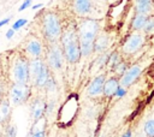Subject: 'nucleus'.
I'll list each match as a JSON object with an SVG mask.
<instances>
[{
    "mask_svg": "<svg viewBox=\"0 0 154 137\" xmlns=\"http://www.w3.org/2000/svg\"><path fill=\"white\" fill-rule=\"evenodd\" d=\"M59 43L63 48L65 60L70 64H76L81 60V48L78 40L77 25L70 24L66 28H63V32L59 40Z\"/></svg>",
    "mask_w": 154,
    "mask_h": 137,
    "instance_id": "f257e3e1",
    "label": "nucleus"
},
{
    "mask_svg": "<svg viewBox=\"0 0 154 137\" xmlns=\"http://www.w3.org/2000/svg\"><path fill=\"white\" fill-rule=\"evenodd\" d=\"M77 31L82 56L91 55L94 40L100 31L99 22L95 18H82L77 25Z\"/></svg>",
    "mask_w": 154,
    "mask_h": 137,
    "instance_id": "f03ea898",
    "label": "nucleus"
},
{
    "mask_svg": "<svg viewBox=\"0 0 154 137\" xmlns=\"http://www.w3.org/2000/svg\"><path fill=\"white\" fill-rule=\"evenodd\" d=\"M41 26H42L43 37L46 38L48 43L59 42L61 32H63V25H61L59 16L55 12L48 11L43 13Z\"/></svg>",
    "mask_w": 154,
    "mask_h": 137,
    "instance_id": "7ed1b4c3",
    "label": "nucleus"
},
{
    "mask_svg": "<svg viewBox=\"0 0 154 137\" xmlns=\"http://www.w3.org/2000/svg\"><path fill=\"white\" fill-rule=\"evenodd\" d=\"M12 83H29V58L25 54L17 55L11 64Z\"/></svg>",
    "mask_w": 154,
    "mask_h": 137,
    "instance_id": "20e7f679",
    "label": "nucleus"
},
{
    "mask_svg": "<svg viewBox=\"0 0 154 137\" xmlns=\"http://www.w3.org/2000/svg\"><path fill=\"white\" fill-rule=\"evenodd\" d=\"M46 64L51 71H60L64 66V52L59 42L48 43L46 49Z\"/></svg>",
    "mask_w": 154,
    "mask_h": 137,
    "instance_id": "39448f33",
    "label": "nucleus"
},
{
    "mask_svg": "<svg viewBox=\"0 0 154 137\" xmlns=\"http://www.w3.org/2000/svg\"><path fill=\"white\" fill-rule=\"evenodd\" d=\"M31 96V85L29 83H12L8 90V99L11 105L20 106L29 101Z\"/></svg>",
    "mask_w": 154,
    "mask_h": 137,
    "instance_id": "423d86ee",
    "label": "nucleus"
},
{
    "mask_svg": "<svg viewBox=\"0 0 154 137\" xmlns=\"http://www.w3.org/2000/svg\"><path fill=\"white\" fill-rule=\"evenodd\" d=\"M144 41H146V35L142 31H134V32H131L126 37L125 42L122 46V53L125 54V55L135 54L144 44Z\"/></svg>",
    "mask_w": 154,
    "mask_h": 137,
    "instance_id": "0eeeda50",
    "label": "nucleus"
},
{
    "mask_svg": "<svg viewBox=\"0 0 154 137\" xmlns=\"http://www.w3.org/2000/svg\"><path fill=\"white\" fill-rule=\"evenodd\" d=\"M24 52L29 59L30 58H42V55L45 53V48H43L42 42L37 37L32 36L26 40V42L24 44Z\"/></svg>",
    "mask_w": 154,
    "mask_h": 137,
    "instance_id": "6e6552de",
    "label": "nucleus"
},
{
    "mask_svg": "<svg viewBox=\"0 0 154 137\" xmlns=\"http://www.w3.org/2000/svg\"><path fill=\"white\" fill-rule=\"evenodd\" d=\"M46 105H47L46 100L41 96H36L30 101V115H31L32 123H35L45 117Z\"/></svg>",
    "mask_w": 154,
    "mask_h": 137,
    "instance_id": "1a4fd4ad",
    "label": "nucleus"
},
{
    "mask_svg": "<svg viewBox=\"0 0 154 137\" xmlns=\"http://www.w3.org/2000/svg\"><path fill=\"white\" fill-rule=\"evenodd\" d=\"M141 73H142V67L140 65H137V64L131 65V66H129L126 68V71L119 78V84L122 87H124V88H128L140 77Z\"/></svg>",
    "mask_w": 154,
    "mask_h": 137,
    "instance_id": "9d476101",
    "label": "nucleus"
},
{
    "mask_svg": "<svg viewBox=\"0 0 154 137\" xmlns=\"http://www.w3.org/2000/svg\"><path fill=\"white\" fill-rule=\"evenodd\" d=\"M46 66V61L42 58H30L29 59V84L32 85L43 67Z\"/></svg>",
    "mask_w": 154,
    "mask_h": 137,
    "instance_id": "9b49d317",
    "label": "nucleus"
},
{
    "mask_svg": "<svg viewBox=\"0 0 154 137\" xmlns=\"http://www.w3.org/2000/svg\"><path fill=\"white\" fill-rule=\"evenodd\" d=\"M106 81V73H100L97 75L89 84L88 87V90H87V94L88 96L90 97H96V96H100L102 94V89H103V83Z\"/></svg>",
    "mask_w": 154,
    "mask_h": 137,
    "instance_id": "f8f14e48",
    "label": "nucleus"
},
{
    "mask_svg": "<svg viewBox=\"0 0 154 137\" xmlns=\"http://www.w3.org/2000/svg\"><path fill=\"white\" fill-rule=\"evenodd\" d=\"M108 46H109L108 34L105 32V31H102V32L99 31V34L96 35V37L94 40V43H93V53H97V54L103 53V52H106Z\"/></svg>",
    "mask_w": 154,
    "mask_h": 137,
    "instance_id": "ddd939ff",
    "label": "nucleus"
},
{
    "mask_svg": "<svg viewBox=\"0 0 154 137\" xmlns=\"http://www.w3.org/2000/svg\"><path fill=\"white\" fill-rule=\"evenodd\" d=\"M72 8L79 17H85L93 11V1L91 0H73Z\"/></svg>",
    "mask_w": 154,
    "mask_h": 137,
    "instance_id": "4468645a",
    "label": "nucleus"
},
{
    "mask_svg": "<svg viewBox=\"0 0 154 137\" xmlns=\"http://www.w3.org/2000/svg\"><path fill=\"white\" fill-rule=\"evenodd\" d=\"M119 85H120V84H119V78H118V77L112 76V77L107 78V79L105 81V83H103L102 95H103L105 97H108V99L113 97Z\"/></svg>",
    "mask_w": 154,
    "mask_h": 137,
    "instance_id": "2eb2a0df",
    "label": "nucleus"
},
{
    "mask_svg": "<svg viewBox=\"0 0 154 137\" xmlns=\"http://www.w3.org/2000/svg\"><path fill=\"white\" fill-rule=\"evenodd\" d=\"M154 2L153 0H135V10L136 13H141L144 16H152Z\"/></svg>",
    "mask_w": 154,
    "mask_h": 137,
    "instance_id": "dca6fc26",
    "label": "nucleus"
},
{
    "mask_svg": "<svg viewBox=\"0 0 154 137\" xmlns=\"http://www.w3.org/2000/svg\"><path fill=\"white\" fill-rule=\"evenodd\" d=\"M11 114V102L8 96H4L0 100V123H5Z\"/></svg>",
    "mask_w": 154,
    "mask_h": 137,
    "instance_id": "f3484780",
    "label": "nucleus"
},
{
    "mask_svg": "<svg viewBox=\"0 0 154 137\" xmlns=\"http://www.w3.org/2000/svg\"><path fill=\"white\" fill-rule=\"evenodd\" d=\"M147 17H148V16H144V14H141V13H136V14L134 16V18H132V22H131V28H132V30H134V31H142Z\"/></svg>",
    "mask_w": 154,
    "mask_h": 137,
    "instance_id": "a211bd4d",
    "label": "nucleus"
},
{
    "mask_svg": "<svg viewBox=\"0 0 154 137\" xmlns=\"http://www.w3.org/2000/svg\"><path fill=\"white\" fill-rule=\"evenodd\" d=\"M120 60H122V54H120V52H119V50H113V52L109 53V55H108V60H107L106 66L112 71V68H113Z\"/></svg>",
    "mask_w": 154,
    "mask_h": 137,
    "instance_id": "6ab92c4d",
    "label": "nucleus"
},
{
    "mask_svg": "<svg viewBox=\"0 0 154 137\" xmlns=\"http://www.w3.org/2000/svg\"><path fill=\"white\" fill-rule=\"evenodd\" d=\"M142 32L147 36L154 35V16H148L144 23V26L142 29Z\"/></svg>",
    "mask_w": 154,
    "mask_h": 137,
    "instance_id": "aec40b11",
    "label": "nucleus"
},
{
    "mask_svg": "<svg viewBox=\"0 0 154 137\" xmlns=\"http://www.w3.org/2000/svg\"><path fill=\"white\" fill-rule=\"evenodd\" d=\"M129 67V65H128V62L126 61H124V60H120L113 68H112V72H113V75L116 76V77H118V78H120L122 76H123V73L126 71V68Z\"/></svg>",
    "mask_w": 154,
    "mask_h": 137,
    "instance_id": "412c9836",
    "label": "nucleus"
},
{
    "mask_svg": "<svg viewBox=\"0 0 154 137\" xmlns=\"http://www.w3.org/2000/svg\"><path fill=\"white\" fill-rule=\"evenodd\" d=\"M143 131L146 137H154V117L149 118L144 125H143Z\"/></svg>",
    "mask_w": 154,
    "mask_h": 137,
    "instance_id": "4be33fe9",
    "label": "nucleus"
},
{
    "mask_svg": "<svg viewBox=\"0 0 154 137\" xmlns=\"http://www.w3.org/2000/svg\"><path fill=\"white\" fill-rule=\"evenodd\" d=\"M29 137H46V129L43 126L42 127H38L37 126V123H34Z\"/></svg>",
    "mask_w": 154,
    "mask_h": 137,
    "instance_id": "5701e85b",
    "label": "nucleus"
},
{
    "mask_svg": "<svg viewBox=\"0 0 154 137\" xmlns=\"http://www.w3.org/2000/svg\"><path fill=\"white\" fill-rule=\"evenodd\" d=\"M46 91H48V93H53L55 89H57V83H55V79H54V77L51 75V77L48 78V81H47V83H46V85H45V88H43Z\"/></svg>",
    "mask_w": 154,
    "mask_h": 137,
    "instance_id": "b1692460",
    "label": "nucleus"
},
{
    "mask_svg": "<svg viewBox=\"0 0 154 137\" xmlns=\"http://www.w3.org/2000/svg\"><path fill=\"white\" fill-rule=\"evenodd\" d=\"M108 53L107 52H103V53H100V55L97 56V66L99 67H103V66H106V64H107V60H108Z\"/></svg>",
    "mask_w": 154,
    "mask_h": 137,
    "instance_id": "393cba45",
    "label": "nucleus"
},
{
    "mask_svg": "<svg viewBox=\"0 0 154 137\" xmlns=\"http://www.w3.org/2000/svg\"><path fill=\"white\" fill-rule=\"evenodd\" d=\"M28 23V20L25 19V18H20V19H17L14 23H13V25H12V29L14 30V31H17V30H19L20 28H23L25 24Z\"/></svg>",
    "mask_w": 154,
    "mask_h": 137,
    "instance_id": "a878e982",
    "label": "nucleus"
},
{
    "mask_svg": "<svg viewBox=\"0 0 154 137\" xmlns=\"http://www.w3.org/2000/svg\"><path fill=\"white\" fill-rule=\"evenodd\" d=\"M6 135H7V137H16L17 136V127L14 125H8L6 129Z\"/></svg>",
    "mask_w": 154,
    "mask_h": 137,
    "instance_id": "bb28decb",
    "label": "nucleus"
},
{
    "mask_svg": "<svg viewBox=\"0 0 154 137\" xmlns=\"http://www.w3.org/2000/svg\"><path fill=\"white\" fill-rule=\"evenodd\" d=\"M125 94H126V88L119 85L118 89H117V91H116V94H114V96H117V97H123Z\"/></svg>",
    "mask_w": 154,
    "mask_h": 137,
    "instance_id": "cd10ccee",
    "label": "nucleus"
},
{
    "mask_svg": "<svg viewBox=\"0 0 154 137\" xmlns=\"http://www.w3.org/2000/svg\"><path fill=\"white\" fill-rule=\"evenodd\" d=\"M30 5H31V0H24V1L22 2V5L19 6L18 11H19V12H22V11H24L25 8H28Z\"/></svg>",
    "mask_w": 154,
    "mask_h": 137,
    "instance_id": "c85d7f7f",
    "label": "nucleus"
},
{
    "mask_svg": "<svg viewBox=\"0 0 154 137\" xmlns=\"http://www.w3.org/2000/svg\"><path fill=\"white\" fill-rule=\"evenodd\" d=\"M13 35H14V30H13L12 28H11V29H8V30L6 31V38H8V40H10V38H12V37H13Z\"/></svg>",
    "mask_w": 154,
    "mask_h": 137,
    "instance_id": "c756f323",
    "label": "nucleus"
},
{
    "mask_svg": "<svg viewBox=\"0 0 154 137\" xmlns=\"http://www.w3.org/2000/svg\"><path fill=\"white\" fill-rule=\"evenodd\" d=\"M10 20H11V18H5V19L0 20V28H1V26H4V25H6V24H7Z\"/></svg>",
    "mask_w": 154,
    "mask_h": 137,
    "instance_id": "7c9ffc66",
    "label": "nucleus"
},
{
    "mask_svg": "<svg viewBox=\"0 0 154 137\" xmlns=\"http://www.w3.org/2000/svg\"><path fill=\"white\" fill-rule=\"evenodd\" d=\"M42 6H43V5H42L41 2H38V4H36V5H32L31 8H32V10H37V8H40V7H42Z\"/></svg>",
    "mask_w": 154,
    "mask_h": 137,
    "instance_id": "2f4dec72",
    "label": "nucleus"
},
{
    "mask_svg": "<svg viewBox=\"0 0 154 137\" xmlns=\"http://www.w3.org/2000/svg\"><path fill=\"white\" fill-rule=\"evenodd\" d=\"M122 137H132V135H131V132H130V131H128V132H125Z\"/></svg>",
    "mask_w": 154,
    "mask_h": 137,
    "instance_id": "473e14b6",
    "label": "nucleus"
},
{
    "mask_svg": "<svg viewBox=\"0 0 154 137\" xmlns=\"http://www.w3.org/2000/svg\"><path fill=\"white\" fill-rule=\"evenodd\" d=\"M107 2H114V1H117V0H106Z\"/></svg>",
    "mask_w": 154,
    "mask_h": 137,
    "instance_id": "72a5a7b5",
    "label": "nucleus"
},
{
    "mask_svg": "<svg viewBox=\"0 0 154 137\" xmlns=\"http://www.w3.org/2000/svg\"><path fill=\"white\" fill-rule=\"evenodd\" d=\"M91 1H96V0H91Z\"/></svg>",
    "mask_w": 154,
    "mask_h": 137,
    "instance_id": "f704fd0d",
    "label": "nucleus"
},
{
    "mask_svg": "<svg viewBox=\"0 0 154 137\" xmlns=\"http://www.w3.org/2000/svg\"><path fill=\"white\" fill-rule=\"evenodd\" d=\"M153 2H154V0H153Z\"/></svg>",
    "mask_w": 154,
    "mask_h": 137,
    "instance_id": "c9c22d12",
    "label": "nucleus"
}]
</instances>
